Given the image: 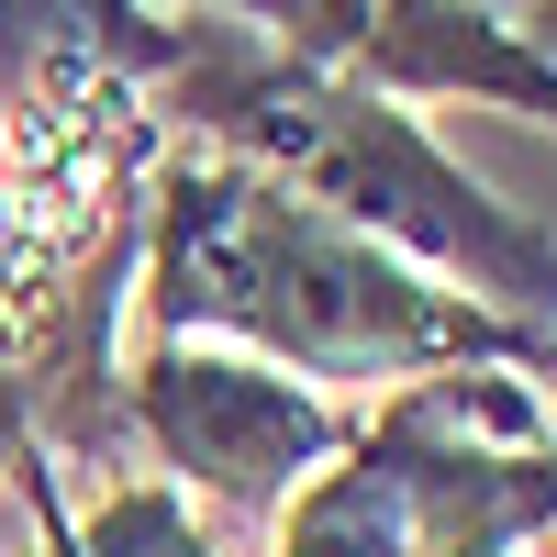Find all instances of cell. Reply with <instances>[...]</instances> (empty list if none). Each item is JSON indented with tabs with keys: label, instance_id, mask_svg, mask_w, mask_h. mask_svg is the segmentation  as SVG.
Wrapping results in <instances>:
<instances>
[{
	"label": "cell",
	"instance_id": "1",
	"mask_svg": "<svg viewBox=\"0 0 557 557\" xmlns=\"http://www.w3.org/2000/svg\"><path fill=\"white\" fill-rule=\"evenodd\" d=\"M134 301L157 335H212L312 391H401L469 357H546L557 335L480 312L469 290L424 278L380 235L335 223L323 201L278 190L268 168L212 146H157L146 235H134Z\"/></svg>",
	"mask_w": 557,
	"mask_h": 557
},
{
	"label": "cell",
	"instance_id": "2",
	"mask_svg": "<svg viewBox=\"0 0 557 557\" xmlns=\"http://www.w3.org/2000/svg\"><path fill=\"white\" fill-rule=\"evenodd\" d=\"M146 112L178 123L212 157L268 168L278 190H301L335 223L380 235L424 278L469 290L480 312L524 323V335H557V235L524 223L513 201H491L424 134V112L391 101V89H368V78L323 67V57H290L257 23L168 12V67L146 89Z\"/></svg>",
	"mask_w": 557,
	"mask_h": 557
},
{
	"label": "cell",
	"instance_id": "3",
	"mask_svg": "<svg viewBox=\"0 0 557 557\" xmlns=\"http://www.w3.org/2000/svg\"><path fill=\"white\" fill-rule=\"evenodd\" d=\"M123 435L146 446V469L212 524H278L323 457L357 435V401L290 380L246 346L212 335H157L123 380Z\"/></svg>",
	"mask_w": 557,
	"mask_h": 557
},
{
	"label": "cell",
	"instance_id": "4",
	"mask_svg": "<svg viewBox=\"0 0 557 557\" xmlns=\"http://www.w3.org/2000/svg\"><path fill=\"white\" fill-rule=\"evenodd\" d=\"M335 67L391 89V101H491V112L557 123V67L491 0H368Z\"/></svg>",
	"mask_w": 557,
	"mask_h": 557
},
{
	"label": "cell",
	"instance_id": "5",
	"mask_svg": "<svg viewBox=\"0 0 557 557\" xmlns=\"http://www.w3.org/2000/svg\"><path fill=\"white\" fill-rule=\"evenodd\" d=\"M268 535H278L268 557H412V480H401V457L368 435V412H357V435L278 502Z\"/></svg>",
	"mask_w": 557,
	"mask_h": 557
},
{
	"label": "cell",
	"instance_id": "6",
	"mask_svg": "<svg viewBox=\"0 0 557 557\" xmlns=\"http://www.w3.org/2000/svg\"><path fill=\"white\" fill-rule=\"evenodd\" d=\"M12 480H23V502H34V557H235L168 480H112L89 513L57 502V469H45V457L12 469Z\"/></svg>",
	"mask_w": 557,
	"mask_h": 557
},
{
	"label": "cell",
	"instance_id": "7",
	"mask_svg": "<svg viewBox=\"0 0 557 557\" xmlns=\"http://www.w3.org/2000/svg\"><path fill=\"white\" fill-rule=\"evenodd\" d=\"M513 23H524V45H535V57L557 67V0H524V12H513Z\"/></svg>",
	"mask_w": 557,
	"mask_h": 557
},
{
	"label": "cell",
	"instance_id": "8",
	"mask_svg": "<svg viewBox=\"0 0 557 557\" xmlns=\"http://www.w3.org/2000/svg\"><path fill=\"white\" fill-rule=\"evenodd\" d=\"M491 12H524V0H491Z\"/></svg>",
	"mask_w": 557,
	"mask_h": 557
}]
</instances>
